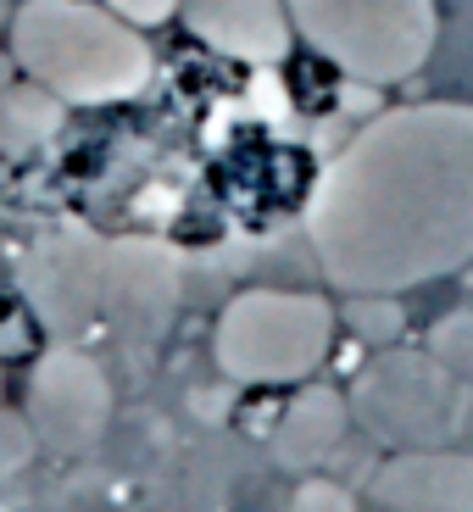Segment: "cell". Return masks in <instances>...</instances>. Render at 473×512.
Masks as SVG:
<instances>
[{
	"mask_svg": "<svg viewBox=\"0 0 473 512\" xmlns=\"http://www.w3.org/2000/svg\"><path fill=\"white\" fill-rule=\"evenodd\" d=\"M323 273L384 295L473 262V106L418 101L362 123L307 206Z\"/></svg>",
	"mask_w": 473,
	"mask_h": 512,
	"instance_id": "6da1fadb",
	"label": "cell"
},
{
	"mask_svg": "<svg viewBox=\"0 0 473 512\" xmlns=\"http://www.w3.org/2000/svg\"><path fill=\"white\" fill-rule=\"evenodd\" d=\"M6 45L23 78L45 84L67 106L134 101L156 73L145 34L123 23L106 0H23L12 6Z\"/></svg>",
	"mask_w": 473,
	"mask_h": 512,
	"instance_id": "7a4b0ae2",
	"label": "cell"
},
{
	"mask_svg": "<svg viewBox=\"0 0 473 512\" xmlns=\"http://www.w3.org/2000/svg\"><path fill=\"white\" fill-rule=\"evenodd\" d=\"M290 28L351 84H407L440 45L435 0H284Z\"/></svg>",
	"mask_w": 473,
	"mask_h": 512,
	"instance_id": "3957f363",
	"label": "cell"
},
{
	"mask_svg": "<svg viewBox=\"0 0 473 512\" xmlns=\"http://www.w3.org/2000/svg\"><path fill=\"white\" fill-rule=\"evenodd\" d=\"M329 346V307L318 295H290V290H251L223 312L218 329V357L234 373L251 379H290L307 373Z\"/></svg>",
	"mask_w": 473,
	"mask_h": 512,
	"instance_id": "277c9868",
	"label": "cell"
},
{
	"mask_svg": "<svg viewBox=\"0 0 473 512\" xmlns=\"http://www.w3.org/2000/svg\"><path fill=\"white\" fill-rule=\"evenodd\" d=\"M179 17L201 45L245 67H279L290 56V12L284 0H184Z\"/></svg>",
	"mask_w": 473,
	"mask_h": 512,
	"instance_id": "5b68a950",
	"label": "cell"
},
{
	"mask_svg": "<svg viewBox=\"0 0 473 512\" xmlns=\"http://www.w3.org/2000/svg\"><path fill=\"white\" fill-rule=\"evenodd\" d=\"M101 279H106V245L95 234H56V240L34 245L23 268V290L34 295L39 318H90L101 301Z\"/></svg>",
	"mask_w": 473,
	"mask_h": 512,
	"instance_id": "8992f818",
	"label": "cell"
},
{
	"mask_svg": "<svg viewBox=\"0 0 473 512\" xmlns=\"http://www.w3.org/2000/svg\"><path fill=\"white\" fill-rule=\"evenodd\" d=\"M101 290L112 295V312L123 329H162L173 301H179V268L173 251L156 240H117L106 245V279Z\"/></svg>",
	"mask_w": 473,
	"mask_h": 512,
	"instance_id": "52a82bcc",
	"label": "cell"
},
{
	"mask_svg": "<svg viewBox=\"0 0 473 512\" xmlns=\"http://www.w3.org/2000/svg\"><path fill=\"white\" fill-rule=\"evenodd\" d=\"M67 123V101H56L45 84L23 78V84H6L0 90V145L12 151H34V145H51Z\"/></svg>",
	"mask_w": 473,
	"mask_h": 512,
	"instance_id": "ba28073f",
	"label": "cell"
},
{
	"mask_svg": "<svg viewBox=\"0 0 473 512\" xmlns=\"http://www.w3.org/2000/svg\"><path fill=\"white\" fill-rule=\"evenodd\" d=\"M435 351H440V362H451V368L473 373V318H446V323H440Z\"/></svg>",
	"mask_w": 473,
	"mask_h": 512,
	"instance_id": "9c48e42d",
	"label": "cell"
},
{
	"mask_svg": "<svg viewBox=\"0 0 473 512\" xmlns=\"http://www.w3.org/2000/svg\"><path fill=\"white\" fill-rule=\"evenodd\" d=\"M28 346H34V323H28V312L12 307V301H0V362L28 357Z\"/></svg>",
	"mask_w": 473,
	"mask_h": 512,
	"instance_id": "30bf717a",
	"label": "cell"
},
{
	"mask_svg": "<svg viewBox=\"0 0 473 512\" xmlns=\"http://www.w3.org/2000/svg\"><path fill=\"white\" fill-rule=\"evenodd\" d=\"M106 6L134 28H156V23H167V17H179L184 0H106Z\"/></svg>",
	"mask_w": 473,
	"mask_h": 512,
	"instance_id": "8fae6325",
	"label": "cell"
},
{
	"mask_svg": "<svg viewBox=\"0 0 473 512\" xmlns=\"http://www.w3.org/2000/svg\"><path fill=\"white\" fill-rule=\"evenodd\" d=\"M6 23H12V0H0V34H6Z\"/></svg>",
	"mask_w": 473,
	"mask_h": 512,
	"instance_id": "7c38bea8",
	"label": "cell"
}]
</instances>
